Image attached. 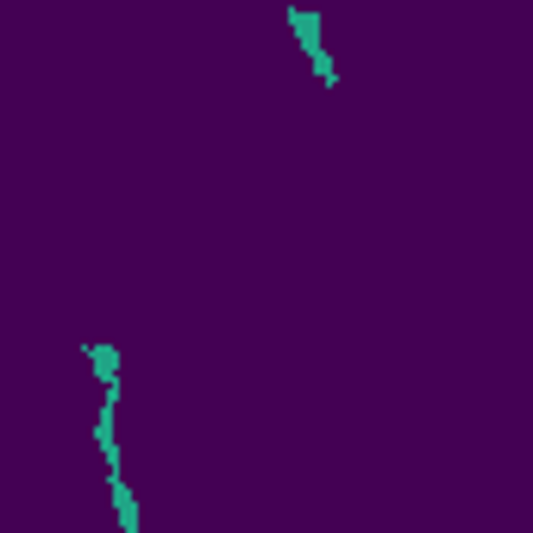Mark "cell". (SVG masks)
Instances as JSON below:
<instances>
[{
    "label": "cell",
    "mask_w": 533,
    "mask_h": 533,
    "mask_svg": "<svg viewBox=\"0 0 533 533\" xmlns=\"http://www.w3.org/2000/svg\"><path fill=\"white\" fill-rule=\"evenodd\" d=\"M283 19H289V26H295V38H301V51H308V63H314V76H320V82L333 88L339 76H333V63H327V51H320V19H314V13H301V7H289Z\"/></svg>",
    "instance_id": "1"
},
{
    "label": "cell",
    "mask_w": 533,
    "mask_h": 533,
    "mask_svg": "<svg viewBox=\"0 0 533 533\" xmlns=\"http://www.w3.org/2000/svg\"><path fill=\"white\" fill-rule=\"evenodd\" d=\"M88 364H95L101 389H107V383H120V352H113V345H88Z\"/></svg>",
    "instance_id": "2"
}]
</instances>
